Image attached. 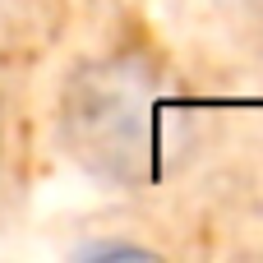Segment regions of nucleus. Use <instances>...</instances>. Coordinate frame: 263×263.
<instances>
[{"label": "nucleus", "instance_id": "f03ea898", "mask_svg": "<svg viewBox=\"0 0 263 263\" xmlns=\"http://www.w3.org/2000/svg\"><path fill=\"white\" fill-rule=\"evenodd\" d=\"M217 9V18L236 32V37H250L263 42V0H208Z\"/></svg>", "mask_w": 263, "mask_h": 263}, {"label": "nucleus", "instance_id": "7ed1b4c3", "mask_svg": "<svg viewBox=\"0 0 263 263\" xmlns=\"http://www.w3.org/2000/svg\"><path fill=\"white\" fill-rule=\"evenodd\" d=\"M0 166H5V125H0Z\"/></svg>", "mask_w": 263, "mask_h": 263}, {"label": "nucleus", "instance_id": "f257e3e1", "mask_svg": "<svg viewBox=\"0 0 263 263\" xmlns=\"http://www.w3.org/2000/svg\"><path fill=\"white\" fill-rule=\"evenodd\" d=\"M208 111L185 79L143 42L79 55L51 106L55 148L88 180L120 194L166 190L203 153Z\"/></svg>", "mask_w": 263, "mask_h": 263}]
</instances>
